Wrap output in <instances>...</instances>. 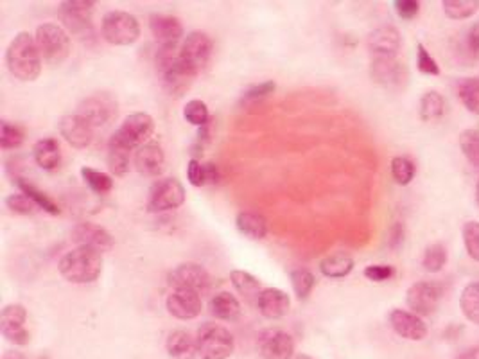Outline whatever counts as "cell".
<instances>
[{
    "instance_id": "obj_1",
    "label": "cell",
    "mask_w": 479,
    "mask_h": 359,
    "mask_svg": "<svg viewBox=\"0 0 479 359\" xmlns=\"http://www.w3.org/2000/svg\"><path fill=\"white\" fill-rule=\"evenodd\" d=\"M155 63L164 90L173 97H182L187 94L198 76L182 61L178 45H158Z\"/></svg>"
},
{
    "instance_id": "obj_11",
    "label": "cell",
    "mask_w": 479,
    "mask_h": 359,
    "mask_svg": "<svg viewBox=\"0 0 479 359\" xmlns=\"http://www.w3.org/2000/svg\"><path fill=\"white\" fill-rule=\"evenodd\" d=\"M212 51H214L212 38L203 31H192L185 37V40L180 45V58L189 69L199 74L208 65Z\"/></svg>"
},
{
    "instance_id": "obj_15",
    "label": "cell",
    "mask_w": 479,
    "mask_h": 359,
    "mask_svg": "<svg viewBox=\"0 0 479 359\" xmlns=\"http://www.w3.org/2000/svg\"><path fill=\"white\" fill-rule=\"evenodd\" d=\"M28 309L22 304H8L0 313V330L3 336L15 345L29 343V330L26 329Z\"/></svg>"
},
{
    "instance_id": "obj_47",
    "label": "cell",
    "mask_w": 479,
    "mask_h": 359,
    "mask_svg": "<svg viewBox=\"0 0 479 359\" xmlns=\"http://www.w3.org/2000/svg\"><path fill=\"white\" fill-rule=\"evenodd\" d=\"M6 205L12 212L15 214H22V216H29V214H35L40 207L31 200L28 198L26 194H10L6 198Z\"/></svg>"
},
{
    "instance_id": "obj_21",
    "label": "cell",
    "mask_w": 479,
    "mask_h": 359,
    "mask_svg": "<svg viewBox=\"0 0 479 359\" xmlns=\"http://www.w3.org/2000/svg\"><path fill=\"white\" fill-rule=\"evenodd\" d=\"M169 314L178 320H194L203 309V302L198 291L192 290H175L166 300Z\"/></svg>"
},
{
    "instance_id": "obj_10",
    "label": "cell",
    "mask_w": 479,
    "mask_h": 359,
    "mask_svg": "<svg viewBox=\"0 0 479 359\" xmlns=\"http://www.w3.org/2000/svg\"><path fill=\"white\" fill-rule=\"evenodd\" d=\"M185 203V187L182 185L180 180L167 176V178H158L148 194V203L146 208L148 212L153 214H162L175 210Z\"/></svg>"
},
{
    "instance_id": "obj_8",
    "label": "cell",
    "mask_w": 479,
    "mask_h": 359,
    "mask_svg": "<svg viewBox=\"0 0 479 359\" xmlns=\"http://www.w3.org/2000/svg\"><path fill=\"white\" fill-rule=\"evenodd\" d=\"M445 282L440 281H418L406 291V304L410 311L418 316H431L438 311L440 302L445 295Z\"/></svg>"
},
{
    "instance_id": "obj_4",
    "label": "cell",
    "mask_w": 479,
    "mask_h": 359,
    "mask_svg": "<svg viewBox=\"0 0 479 359\" xmlns=\"http://www.w3.org/2000/svg\"><path fill=\"white\" fill-rule=\"evenodd\" d=\"M194 338L201 359H228L235 350L233 334L217 323L201 325Z\"/></svg>"
},
{
    "instance_id": "obj_27",
    "label": "cell",
    "mask_w": 479,
    "mask_h": 359,
    "mask_svg": "<svg viewBox=\"0 0 479 359\" xmlns=\"http://www.w3.org/2000/svg\"><path fill=\"white\" fill-rule=\"evenodd\" d=\"M33 157L35 162L44 169V171H54L61 164V148L56 139H42L35 144L33 148Z\"/></svg>"
},
{
    "instance_id": "obj_9",
    "label": "cell",
    "mask_w": 479,
    "mask_h": 359,
    "mask_svg": "<svg viewBox=\"0 0 479 359\" xmlns=\"http://www.w3.org/2000/svg\"><path fill=\"white\" fill-rule=\"evenodd\" d=\"M93 8L95 3H85V0H69V3H61L60 6V17L65 28L85 44L95 38L92 24Z\"/></svg>"
},
{
    "instance_id": "obj_50",
    "label": "cell",
    "mask_w": 479,
    "mask_h": 359,
    "mask_svg": "<svg viewBox=\"0 0 479 359\" xmlns=\"http://www.w3.org/2000/svg\"><path fill=\"white\" fill-rule=\"evenodd\" d=\"M187 178L189 184L194 187H203L207 185V171H205V164H201V160L191 159L187 164Z\"/></svg>"
},
{
    "instance_id": "obj_33",
    "label": "cell",
    "mask_w": 479,
    "mask_h": 359,
    "mask_svg": "<svg viewBox=\"0 0 479 359\" xmlns=\"http://www.w3.org/2000/svg\"><path fill=\"white\" fill-rule=\"evenodd\" d=\"M461 314L470 322L479 325V281L468 282L459 295Z\"/></svg>"
},
{
    "instance_id": "obj_24",
    "label": "cell",
    "mask_w": 479,
    "mask_h": 359,
    "mask_svg": "<svg viewBox=\"0 0 479 359\" xmlns=\"http://www.w3.org/2000/svg\"><path fill=\"white\" fill-rule=\"evenodd\" d=\"M291 306V298L286 291L279 288H266L261 293V298L257 302V307L261 314L268 320H279L284 314H288Z\"/></svg>"
},
{
    "instance_id": "obj_25",
    "label": "cell",
    "mask_w": 479,
    "mask_h": 359,
    "mask_svg": "<svg viewBox=\"0 0 479 359\" xmlns=\"http://www.w3.org/2000/svg\"><path fill=\"white\" fill-rule=\"evenodd\" d=\"M235 224L239 232L248 239H254V241H261V239L268 235V221L259 212H252V210L239 212Z\"/></svg>"
},
{
    "instance_id": "obj_23",
    "label": "cell",
    "mask_w": 479,
    "mask_h": 359,
    "mask_svg": "<svg viewBox=\"0 0 479 359\" xmlns=\"http://www.w3.org/2000/svg\"><path fill=\"white\" fill-rule=\"evenodd\" d=\"M150 29L158 45H178L183 37L182 22L169 15H151Z\"/></svg>"
},
{
    "instance_id": "obj_28",
    "label": "cell",
    "mask_w": 479,
    "mask_h": 359,
    "mask_svg": "<svg viewBox=\"0 0 479 359\" xmlns=\"http://www.w3.org/2000/svg\"><path fill=\"white\" fill-rule=\"evenodd\" d=\"M166 348L173 359H194L198 354L196 338H192L187 330H173L167 336Z\"/></svg>"
},
{
    "instance_id": "obj_44",
    "label": "cell",
    "mask_w": 479,
    "mask_h": 359,
    "mask_svg": "<svg viewBox=\"0 0 479 359\" xmlns=\"http://www.w3.org/2000/svg\"><path fill=\"white\" fill-rule=\"evenodd\" d=\"M26 134L19 125H12L8 121L0 123V148L3 150H17L24 144Z\"/></svg>"
},
{
    "instance_id": "obj_32",
    "label": "cell",
    "mask_w": 479,
    "mask_h": 359,
    "mask_svg": "<svg viewBox=\"0 0 479 359\" xmlns=\"http://www.w3.org/2000/svg\"><path fill=\"white\" fill-rule=\"evenodd\" d=\"M456 94L461 104L472 115H479V78H463L456 85Z\"/></svg>"
},
{
    "instance_id": "obj_16",
    "label": "cell",
    "mask_w": 479,
    "mask_h": 359,
    "mask_svg": "<svg viewBox=\"0 0 479 359\" xmlns=\"http://www.w3.org/2000/svg\"><path fill=\"white\" fill-rule=\"evenodd\" d=\"M402 47L401 31L392 26L385 24L376 28L367 38V49L374 58H397Z\"/></svg>"
},
{
    "instance_id": "obj_7",
    "label": "cell",
    "mask_w": 479,
    "mask_h": 359,
    "mask_svg": "<svg viewBox=\"0 0 479 359\" xmlns=\"http://www.w3.org/2000/svg\"><path fill=\"white\" fill-rule=\"evenodd\" d=\"M37 45L49 65H61L70 54V37L56 24H44L37 29Z\"/></svg>"
},
{
    "instance_id": "obj_30",
    "label": "cell",
    "mask_w": 479,
    "mask_h": 359,
    "mask_svg": "<svg viewBox=\"0 0 479 359\" xmlns=\"http://www.w3.org/2000/svg\"><path fill=\"white\" fill-rule=\"evenodd\" d=\"M352 270H353V259L345 250L334 252L320 263V272L329 279H343L350 275Z\"/></svg>"
},
{
    "instance_id": "obj_56",
    "label": "cell",
    "mask_w": 479,
    "mask_h": 359,
    "mask_svg": "<svg viewBox=\"0 0 479 359\" xmlns=\"http://www.w3.org/2000/svg\"><path fill=\"white\" fill-rule=\"evenodd\" d=\"M474 192H475V203L479 205V178H477V182H475V191H474Z\"/></svg>"
},
{
    "instance_id": "obj_3",
    "label": "cell",
    "mask_w": 479,
    "mask_h": 359,
    "mask_svg": "<svg viewBox=\"0 0 479 359\" xmlns=\"http://www.w3.org/2000/svg\"><path fill=\"white\" fill-rule=\"evenodd\" d=\"M60 273L72 284H90L102 272V252L90 247H76L58 263Z\"/></svg>"
},
{
    "instance_id": "obj_37",
    "label": "cell",
    "mask_w": 479,
    "mask_h": 359,
    "mask_svg": "<svg viewBox=\"0 0 479 359\" xmlns=\"http://www.w3.org/2000/svg\"><path fill=\"white\" fill-rule=\"evenodd\" d=\"M417 176V164L408 155H399L392 160V178L397 185H410Z\"/></svg>"
},
{
    "instance_id": "obj_42",
    "label": "cell",
    "mask_w": 479,
    "mask_h": 359,
    "mask_svg": "<svg viewBox=\"0 0 479 359\" xmlns=\"http://www.w3.org/2000/svg\"><path fill=\"white\" fill-rule=\"evenodd\" d=\"M275 88H277L275 81H264V83L254 85L241 95V101H239V104H241L243 108H252V106L263 102L264 99H268L275 92Z\"/></svg>"
},
{
    "instance_id": "obj_49",
    "label": "cell",
    "mask_w": 479,
    "mask_h": 359,
    "mask_svg": "<svg viewBox=\"0 0 479 359\" xmlns=\"http://www.w3.org/2000/svg\"><path fill=\"white\" fill-rule=\"evenodd\" d=\"M365 277L372 282H386L395 277V268L390 265H370L365 268Z\"/></svg>"
},
{
    "instance_id": "obj_31",
    "label": "cell",
    "mask_w": 479,
    "mask_h": 359,
    "mask_svg": "<svg viewBox=\"0 0 479 359\" xmlns=\"http://www.w3.org/2000/svg\"><path fill=\"white\" fill-rule=\"evenodd\" d=\"M420 118L424 123H433L445 113V97L438 90H427L420 99Z\"/></svg>"
},
{
    "instance_id": "obj_2",
    "label": "cell",
    "mask_w": 479,
    "mask_h": 359,
    "mask_svg": "<svg viewBox=\"0 0 479 359\" xmlns=\"http://www.w3.org/2000/svg\"><path fill=\"white\" fill-rule=\"evenodd\" d=\"M6 63L12 76L17 79L35 81L42 72V54L37 38L28 31L19 33L8 47Z\"/></svg>"
},
{
    "instance_id": "obj_43",
    "label": "cell",
    "mask_w": 479,
    "mask_h": 359,
    "mask_svg": "<svg viewBox=\"0 0 479 359\" xmlns=\"http://www.w3.org/2000/svg\"><path fill=\"white\" fill-rule=\"evenodd\" d=\"M81 176H83L85 184L97 194H106L113 189V180L108 173H102V171H97L92 167H83Z\"/></svg>"
},
{
    "instance_id": "obj_29",
    "label": "cell",
    "mask_w": 479,
    "mask_h": 359,
    "mask_svg": "<svg viewBox=\"0 0 479 359\" xmlns=\"http://www.w3.org/2000/svg\"><path fill=\"white\" fill-rule=\"evenodd\" d=\"M208 313L215 316L217 320H235L239 314H241V304L239 300L228 293V291H219L215 293L210 302H208Z\"/></svg>"
},
{
    "instance_id": "obj_13",
    "label": "cell",
    "mask_w": 479,
    "mask_h": 359,
    "mask_svg": "<svg viewBox=\"0 0 479 359\" xmlns=\"http://www.w3.org/2000/svg\"><path fill=\"white\" fill-rule=\"evenodd\" d=\"M257 348L264 359H293L295 357L293 336L277 327H270L259 332Z\"/></svg>"
},
{
    "instance_id": "obj_18",
    "label": "cell",
    "mask_w": 479,
    "mask_h": 359,
    "mask_svg": "<svg viewBox=\"0 0 479 359\" xmlns=\"http://www.w3.org/2000/svg\"><path fill=\"white\" fill-rule=\"evenodd\" d=\"M388 322L401 338L410 339V341H422L429 334V329L424 318L415 314L410 309H394L388 314Z\"/></svg>"
},
{
    "instance_id": "obj_34",
    "label": "cell",
    "mask_w": 479,
    "mask_h": 359,
    "mask_svg": "<svg viewBox=\"0 0 479 359\" xmlns=\"http://www.w3.org/2000/svg\"><path fill=\"white\" fill-rule=\"evenodd\" d=\"M132 153L130 150H126L125 146L117 144L113 141H108V155H106V160H108V167L113 175L117 176H123L130 171V164H132Z\"/></svg>"
},
{
    "instance_id": "obj_55",
    "label": "cell",
    "mask_w": 479,
    "mask_h": 359,
    "mask_svg": "<svg viewBox=\"0 0 479 359\" xmlns=\"http://www.w3.org/2000/svg\"><path fill=\"white\" fill-rule=\"evenodd\" d=\"M3 359H26V355L22 352H15V350H8Z\"/></svg>"
},
{
    "instance_id": "obj_22",
    "label": "cell",
    "mask_w": 479,
    "mask_h": 359,
    "mask_svg": "<svg viewBox=\"0 0 479 359\" xmlns=\"http://www.w3.org/2000/svg\"><path fill=\"white\" fill-rule=\"evenodd\" d=\"M72 241L77 247H90V249H95L99 252L110 250L115 243L111 233L95 223L76 224L72 230Z\"/></svg>"
},
{
    "instance_id": "obj_54",
    "label": "cell",
    "mask_w": 479,
    "mask_h": 359,
    "mask_svg": "<svg viewBox=\"0 0 479 359\" xmlns=\"http://www.w3.org/2000/svg\"><path fill=\"white\" fill-rule=\"evenodd\" d=\"M454 359H479V345L467 347V348L461 350Z\"/></svg>"
},
{
    "instance_id": "obj_46",
    "label": "cell",
    "mask_w": 479,
    "mask_h": 359,
    "mask_svg": "<svg viewBox=\"0 0 479 359\" xmlns=\"http://www.w3.org/2000/svg\"><path fill=\"white\" fill-rule=\"evenodd\" d=\"M461 53L468 61H479V22L472 24L461 42Z\"/></svg>"
},
{
    "instance_id": "obj_17",
    "label": "cell",
    "mask_w": 479,
    "mask_h": 359,
    "mask_svg": "<svg viewBox=\"0 0 479 359\" xmlns=\"http://www.w3.org/2000/svg\"><path fill=\"white\" fill-rule=\"evenodd\" d=\"M76 113L81 115L92 128H99L117 113V104L108 94H95L83 99Z\"/></svg>"
},
{
    "instance_id": "obj_35",
    "label": "cell",
    "mask_w": 479,
    "mask_h": 359,
    "mask_svg": "<svg viewBox=\"0 0 479 359\" xmlns=\"http://www.w3.org/2000/svg\"><path fill=\"white\" fill-rule=\"evenodd\" d=\"M15 184H17V187L22 191V194H26L28 198H31L42 210H45V212H49V214H53V216L60 214L58 205H56L45 192H42L38 187H35L29 180H26V178H22V176H15Z\"/></svg>"
},
{
    "instance_id": "obj_6",
    "label": "cell",
    "mask_w": 479,
    "mask_h": 359,
    "mask_svg": "<svg viewBox=\"0 0 479 359\" xmlns=\"http://www.w3.org/2000/svg\"><path fill=\"white\" fill-rule=\"evenodd\" d=\"M101 35L111 45H132L141 37V26L126 12H108L101 22Z\"/></svg>"
},
{
    "instance_id": "obj_57",
    "label": "cell",
    "mask_w": 479,
    "mask_h": 359,
    "mask_svg": "<svg viewBox=\"0 0 479 359\" xmlns=\"http://www.w3.org/2000/svg\"><path fill=\"white\" fill-rule=\"evenodd\" d=\"M293 359H313L311 355H307V354H295V357Z\"/></svg>"
},
{
    "instance_id": "obj_14",
    "label": "cell",
    "mask_w": 479,
    "mask_h": 359,
    "mask_svg": "<svg viewBox=\"0 0 479 359\" xmlns=\"http://www.w3.org/2000/svg\"><path fill=\"white\" fill-rule=\"evenodd\" d=\"M167 282L175 290H192V291H207L212 284L210 273L196 263H183L176 266L167 275Z\"/></svg>"
},
{
    "instance_id": "obj_41",
    "label": "cell",
    "mask_w": 479,
    "mask_h": 359,
    "mask_svg": "<svg viewBox=\"0 0 479 359\" xmlns=\"http://www.w3.org/2000/svg\"><path fill=\"white\" fill-rule=\"evenodd\" d=\"M183 117H185V121L191 123L192 126H205L208 121H210V113H208V106L205 101L201 99H192L185 104L183 108Z\"/></svg>"
},
{
    "instance_id": "obj_19",
    "label": "cell",
    "mask_w": 479,
    "mask_h": 359,
    "mask_svg": "<svg viewBox=\"0 0 479 359\" xmlns=\"http://www.w3.org/2000/svg\"><path fill=\"white\" fill-rule=\"evenodd\" d=\"M60 134L76 150H85L93 141V128L77 113L60 118Z\"/></svg>"
},
{
    "instance_id": "obj_26",
    "label": "cell",
    "mask_w": 479,
    "mask_h": 359,
    "mask_svg": "<svg viewBox=\"0 0 479 359\" xmlns=\"http://www.w3.org/2000/svg\"><path fill=\"white\" fill-rule=\"evenodd\" d=\"M230 281L235 288V291L241 295L248 304H257L259 298H261V293H263V286H261V281L248 273V272H243V270H233L230 273Z\"/></svg>"
},
{
    "instance_id": "obj_53",
    "label": "cell",
    "mask_w": 479,
    "mask_h": 359,
    "mask_svg": "<svg viewBox=\"0 0 479 359\" xmlns=\"http://www.w3.org/2000/svg\"><path fill=\"white\" fill-rule=\"evenodd\" d=\"M205 171H207V185H215L221 180V173L219 167L214 162H207L205 164Z\"/></svg>"
},
{
    "instance_id": "obj_51",
    "label": "cell",
    "mask_w": 479,
    "mask_h": 359,
    "mask_svg": "<svg viewBox=\"0 0 479 359\" xmlns=\"http://www.w3.org/2000/svg\"><path fill=\"white\" fill-rule=\"evenodd\" d=\"M422 4L417 0H397L395 3V12L402 20H413L420 13Z\"/></svg>"
},
{
    "instance_id": "obj_39",
    "label": "cell",
    "mask_w": 479,
    "mask_h": 359,
    "mask_svg": "<svg viewBox=\"0 0 479 359\" xmlns=\"http://www.w3.org/2000/svg\"><path fill=\"white\" fill-rule=\"evenodd\" d=\"M447 249L442 245V243H433L429 245L426 250H424V256H422V268L427 272V273H438L445 268L447 265Z\"/></svg>"
},
{
    "instance_id": "obj_36",
    "label": "cell",
    "mask_w": 479,
    "mask_h": 359,
    "mask_svg": "<svg viewBox=\"0 0 479 359\" xmlns=\"http://www.w3.org/2000/svg\"><path fill=\"white\" fill-rule=\"evenodd\" d=\"M442 8L451 20H467L479 12V0H443Z\"/></svg>"
},
{
    "instance_id": "obj_20",
    "label": "cell",
    "mask_w": 479,
    "mask_h": 359,
    "mask_svg": "<svg viewBox=\"0 0 479 359\" xmlns=\"http://www.w3.org/2000/svg\"><path fill=\"white\" fill-rule=\"evenodd\" d=\"M134 164L141 175L150 176V178H158L166 169L164 148L157 141L146 143L135 151Z\"/></svg>"
},
{
    "instance_id": "obj_48",
    "label": "cell",
    "mask_w": 479,
    "mask_h": 359,
    "mask_svg": "<svg viewBox=\"0 0 479 359\" xmlns=\"http://www.w3.org/2000/svg\"><path fill=\"white\" fill-rule=\"evenodd\" d=\"M417 69H418V72H422L426 76H438L440 74V65L436 63V60L431 56V53L422 44L417 45Z\"/></svg>"
},
{
    "instance_id": "obj_40",
    "label": "cell",
    "mask_w": 479,
    "mask_h": 359,
    "mask_svg": "<svg viewBox=\"0 0 479 359\" xmlns=\"http://www.w3.org/2000/svg\"><path fill=\"white\" fill-rule=\"evenodd\" d=\"M314 284H316V279L311 270L296 268L291 272V286L298 300H305L311 295Z\"/></svg>"
},
{
    "instance_id": "obj_38",
    "label": "cell",
    "mask_w": 479,
    "mask_h": 359,
    "mask_svg": "<svg viewBox=\"0 0 479 359\" xmlns=\"http://www.w3.org/2000/svg\"><path fill=\"white\" fill-rule=\"evenodd\" d=\"M458 144L463 157L468 160V164L479 169V130H474V128L463 130L459 134Z\"/></svg>"
},
{
    "instance_id": "obj_12",
    "label": "cell",
    "mask_w": 479,
    "mask_h": 359,
    "mask_svg": "<svg viewBox=\"0 0 479 359\" xmlns=\"http://www.w3.org/2000/svg\"><path fill=\"white\" fill-rule=\"evenodd\" d=\"M370 76L378 85L394 92L402 90L410 81V70L399 58H374Z\"/></svg>"
},
{
    "instance_id": "obj_52",
    "label": "cell",
    "mask_w": 479,
    "mask_h": 359,
    "mask_svg": "<svg viewBox=\"0 0 479 359\" xmlns=\"http://www.w3.org/2000/svg\"><path fill=\"white\" fill-rule=\"evenodd\" d=\"M404 239H406V228H404V223L395 221V223L390 226V232H388V247H390L392 250H399V249L404 245Z\"/></svg>"
},
{
    "instance_id": "obj_45",
    "label": "cell",
    "mask_w": 479,
    "mask_h": 359,
    "mask_svg": "<svg viewBox=\"0 0 479 359\" xmlns=\"http://www.w3.org/2000/svg\"><path fill=\"white\" fill-rule=\"evenodd\" d=\"M461 237L468 257L479 263V221H467L461 228Z\"/></svg>"
},
{
    "instance_id": "obj_5",
    "label": "cell",
    "mask_w": 479,
    "mask_h": 359,
    "mask_svg": "<svg viewBox=\"0 0 479 359\" xmlns=\"http://www.w3.org/2000/svg\"><path fill=\"white\" fill-rule=\"evenodd\" d=\"M155 132V121L150 113L137 111L128 115L118 130L110 137V141L125 146L130 151H137L141 146L151 141Z\"/></svg>"
}]
</instances>
